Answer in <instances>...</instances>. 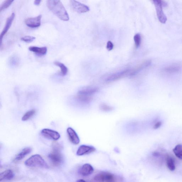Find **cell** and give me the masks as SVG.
Instances as JSON below:
<instances>
[{"label":"cell","instance_id":"cell-4","mask_svg":"<svg viewBox=\"0 0 182 182\" xmlns=\"http://www.w3.org/2000/svg\"><path fill=\"white\" fill-rule=\"evenodd\" d=\"M152 2L155 5L158 20L162 23H166L167 19L162 9L164 3L160 0H154Z\"/></svg>","mask_w":182,"mask_h":182},{"label":"cell","instance_id":"cell-11","mask_svg":"<svg viewBox=\"0 0 182 182\" xmlns=\"http://www.w3.org/2000/svg\"><path fill=\"white\" fill-rule=\"evenodd\" d=\"M67 133L70 140L73 144L77 145L80 143V138L76 132L72 128H68L67 129Z\"/></svg>","mask_w":182,"mask_h":182},{"label":"cell","instance_id":"cell-7","mask_svg":"<svg viewBox=\"0 0 182 182\" xmlns=\"http://www.w3.org/2000/svg\"><path fill=\"white\" fill-rule=\"evenodd\" d=\"M41 15L34 18H30L26 19L25 22L27 26L31 28H36L41 25L42 18Z\"/></svg>","mask_w":182,"mask_h":182},{"label":"cell","instance_id":"cell-24","mask_svg":"<svg viewBox=\"0 0 182 182\" xmlns=\"http://www.w3.org/2000/svg\"><path fill=\"white\" fill-rule=\"evenodd\" d=\"M14 1V0H6L4 1L0 6V12H1L2 11L9 7Z\"/></svg>","mask_w":182,"mask_h":182},{"label":"cell","instance_id":"cell-8","mask_svg":"<svg viewBox=\"0 0 182 182\" xmlns=\"http://www.w3.org/2000/svg\"><path fill=\"white\" fill-rule=\"evenodd\" d=\"M15 16V14L13 12L8 17L7 19H6L5 26H4L3 31H2L1 35H0L1 44H2V39H3L4 36L5 35V34L7 33L9 30V29L10 27H11L13 21H14Z\"/></svg>","mask_w":182,"mask_h":182},{"label":"cell","instance_id":"cell-30","mask_svg":"<svg viewBox=\"0 0 182 182\" xmlns=\"http://www.w3.org/2000/svg\"><path fill=\"white\" fill-rule=\"evenodd\" d=\"M106 48L109 51L112 50L113 48V45L112 42L111 41H108L107 42Z\"/></svg>","mask_w":182,"mask_h":182},{"label":"cell","instance_id":"cell-26","mask_svg":"<svg viewBox=\"0 0 182 182\" xmlns=\"http://www.w3.org/2000/svg\"><path fill=\"white\" fill-rule=\"evenodd\" d=\"M99 108L101 110L105 112H110L113 109L112 107L105 103L101 104Z\"/></svg>","mask_w":182,"mask_h":182},{"label":"cell","instance_id":"cell-6","mask_svg":"<svg viewBox=\"0 0 182 182\" xmlns=\"http://www.w3.org/2000/svg\"><path fill=\"white\" fill-rule=\"evenodd\" d=\"M41 134L45 137L55 141L58 140L60 138V135L59 132L48 128L42 130Z\"/></svg>","mask_w":182,"mask_h":182},{"label":"cell","instance_id":"cell-33","mask_svg":"<svg viewBox=\"0 0 182 182\" xmlns=\"http://www.w3.org/2000/svg\"><path fill=\"white\" fill-rule=\"evenodd\" d=\"M76 182H87L85 181V180H83V179H80L79 180L77 181Z\"/></svg>","mask_w":182,"mask_h":182},{"label":"cell","instance_id":"cell-13","mask_svg":"<svg viewBox=\"0 0 182 182\" xmlns=\"http://www.w3.org/2000/svg\"><path fill=\"white\" fill-rule=\"evenodd\" d=\"M29 51L40 56H42L46 54L48 48L46 47H39L35 46H30L29 48Z\"/></svg>","mask_w":182,"mask_h":182},{"label":"cell","instance_id":"cell-17","mask_svg":"<svg viewBox=\"0 0 182 182\" xmlns=\"http://www.w3.org/2000/svg\"><path fill=\"white\" fill-rule=\"evenodd\" d=\"M166 166L170 170L174 171L176 168L175 160L172 156L167 155L166 157Z\"/></svg>","mask_w":182,"mask_h":182},{"label":"cell","instance_id":"cell-25","mask_svg":"<svg viewBox=\"0 0 182 182\" xmlns=\"http://www.w3.org/2000/svg\"><path fill=\"white\" fill-rule=\"evenodd\" d=\"M19 58L16 55H12L10 58L9 63L11 66H16L18 65L19 63Z\"/></svg>","mask_w":182,"mask_h":182},{"label":"cell","instance_id":"cell-2","mask_svg":"<svg viewBox=\"0 0 182 182\" xmlns=\"http://www.w3.org/2000/svg\"><path fill=\"white\" fill-rule=\"evenodd\" d=\"M26 166L30 167L48 168L49 166L41 156L38 155H32L25 162Z\"/></svg>","mask_w":182,"mask_h":182},{"label":"cell","instance_id":"cell-32","mask_svg":"<svg viewBox=\"0 0 182 182\" xmlns=\"http://www.w3.org/2000/svg\"><path fill=\"white\" fill-rule=\"evenodd\" d=\"M41 0H39V1H37V0H36V1H34V4H35V5L36 6H38L40 5L41 3Z\"/></svg>","mask_w":182,"mask_h":182},{"label":"cell","instance_id":"cell-15","mask_svg":"<svg viewBox=\"0 0 182 182\" xmlns=\"http://www.w3.org/2000/svg\"><path fill=\"white\" fill-rule=\"evenodd\" d=\"M14 177V173L12 170H6L0 174V181H2L10 180L13 178Z\"/></svg>","mask_w":182,"mask_h":182},{"label":"cell","instance_id":"cell-5","mask_svg":"<svg viewBox=\"0 0 182 182\" xmlns=\"http://www.w3.org/2000/svg\"><path fill=\"white\" fill-rule=\"evenodd\" d=\"M70 4L72 9L79 13H83L89 11L88 6L80 2L71 0L70 1Z\"/></svg>","mask_w":182,"mask_h":182},{"label":"cell","instance_id":"cell-18","mask_svg":"<svg viewBox=\"0 0 182 182\" xmlns=\"http://www.w3.org/2000/svg\"><path fill=\"white\" fill-rule=\"evenodd\" d=\"M76 98L79 102L83 104H88L91 102L92 99V98L91 97H88V96L78 94H77Z\"/></svg>","mask_w":182,"mask_h":182},{"label":"cell","instance_id":"cell-31","mask_svg":"<svg viewBox=\"0 0 182 182\" xmlns=\"http://www.w3.org/2000/svg\"><path fill=\"white\" fill-rule=\"evenodd\" d=\"M162 123L161 122H158L157 123H156L155 125L154 126V129H158V128H159L160 126L162 125Z\"/></svg>","mask_w":182,"mask_h":182},{"label":"cell","instance_id":"cell-23","mask_svg":"<svg viewBox=\"0 0 182 182\" xmlns=\"http://www.w3.org/2000/svg\"><path fill=\"white\" fill-rule=\"evenodd\" d=\"M104 182H115L116 179L114 175L110 173L103 174Z\"/></svg>","mask_w":182,"mask_h":182},{"label":"cell","instance_id":"cell-21","mask_svg":"<svg viewBox=\"0 0 182 182\" xmlns=\"http://www.w3.org/2000/svg\"><path fill=\"white\" fill-rule=\"evenodd\" d=\"M173 152L177 158L182 159V145L180 144L177 145L173 149Z\"/></svg>","mask_w":182,"mask_h":182},{"label":"cell","instance_id":"cell-16","mask_svg":"<svg viewBox=\"0 0 182 182\" xmlns=\"http://www.w3.org/2000/svg\"><path fill=\"white\" fill-rule=\"evenodd\" d=\"M32 149L30 147L25 148L21 151L15 158V160L16 161H19L22 160L26 156L31 153Z\"/></svg>","mask_w":182,"mask_h":182},{"label":"cell","instance_id":"cell-3","mask_svg":"<svg viewBox=\"0 0 182 182\" xmlns=\"http://www.w3.org/2000/svg\"><path fill=\"white\" fill-rule=\"evenodd\" d=\"M48 158L54 165L58 166L63 162V157L60 152V146L57 143L54 145L53 150L49 154Z\"/></svg>","mask_w":182,"mask_h":182},{"label":"cell","instance_id":"cell-12","mask_svg":"<svg viewBox=\"0 0 182 182\" xmlns=\"http://www.w3.org/2000/svg\"><path fill=\"white\" fill-rule=\"evenodd\" d=\"M94 168L91 165L86 164L82 166L80 169L79 172L80 174L83 176H88L91 175L94 172Z\"/></svg>","mask_w":182,"mask_h":182},{"label":"cell","instance_id":"cell-9","mask_svg":"<svg viewBox=\"0 0 182 182\" xmlns=\"http://www.w3.org/2000/svg\"><path fill=\"white\" fill-rule=\"evenodd\" d=\"M95 151V148L93 146L83 145L79 148L77 151V155L78 156L88 155L94 152Z\"/></svg>","mask_w":182,"mask_h":182},{"label":"cell","instance_id":"cell-14","mask_svg":"<svg viewBox=\"0 0 182 182\" xmlns=\"http://www.w3.org/2000/svg\"><path fill=\"white\" fill-rule=\"evenodd\" d=\"M128 70L123 71L121 72L113 74L107 79L106 80L107 82H113L119 80L123 77H125L128 74Z\"/></svg>","mask_w":182,"mask_h":182},{"label":"cell","instance_id":"cell-20","mask_svg":"<svg viewBox=\"0 0 182 182\" xmlns=\"http://www.w3.org/2000/svg\"><path fill=\"white\" fill-rule=\"evenodd\" d=\"M180 69V67L179 65H173L164 68L163 70L165 72L170 73L178 72Z\"/></svg>","mask_w":182,"mask_h":182},{"label":"cell","instance_id":"cell-10","mask_svg":"<svg viewBox=\"0 0 182 182\" xmlns=\"http://www.w3.org/2000/svg\"><path fill=\"white\" fill-rule=\"evenodd\" d=\"M98 91V89L95 87H84L79 91L78 94L91 97Z\"/></svg>","mask_w":182,"mask_h":182},{"label":"cell","instance_id":"cell-28","mask_svg":"<svg viewBox=\"0 0 182 182\" xmlns=\"http://www.w3.org/2000/svg\"><path fill=\"white\" fill-rule=\"evenodd\" d=\"M36 38L34 36H25L21 38L23 41L27 43L31 42L35 39Z\"/></svg>","mask_w":182,"mask_h":182},{"label":"cell","instance_id":"cell-1","mask_svg":"<svg viewBox=\"0 0 182 182\" xmlns=\"http://www.w3.org/2000/svg\"><path fill=\"white\" fill-rule=\"evenodd\" d=\"M47 5L49 9L62 20H69V15L61 2L58 0H48Z\"/></svg>","mask_w":182,"mask_h":182},{"label":"cell","instance_id":"cell-22","mask_svg":"<svg viewBox=\"0 0 182 182\" xmlns=\"http://www.w3.org/2000/svg\"><path fill=\"white\" fill-rule=\"evenodd\" d=\"M36 113V110L35 109H32L27 111L22 117V120L23 121H27L31 118L33 116L35 115Z\"/></svg>","mask_w":182,"mask_h":182},{"label":"cell","instance_id":"cell-19","mask_svg":"<svg viewBox=\"0 0 182 182\" xmlns=\"http://www.w3.org/2000/svg\"><path fill=\"white\" fill-rule=\"evenodd\" d=\"M54 64L55 66L60 68V74L62 76H65L67 75L68 72V68L64 64L58 61L55 62Z\"/></svg>","mask_w":182,"mask_h":182},{"label":"cell","instance_id":"cell-27","mask_svg":"<svg viewBox=\"0 0 182 182\" xmlns=\"http://www.w3.org/2000/svg\"><path fill=\"white\" fill-rule=\"evenodd\" d=\"M134 40L136 48H139L141 42V37L140 34H137L134 35Z\"/></svg>","mask_w":182,"mask_h":182},{"label":"cell","instance_id":"cell-29","mask_svg":"<svg viewBox=\"0 0 182 182\" xmlns=\"http://www.w3.org/2000/svg\"><path fill=\"white\" fill-rule=\"evenodd\" d=\"M92 181V182H104L103 174L96 175Z\"/></svg>","mask_w":182,"mask_h":182}]
</instances>
